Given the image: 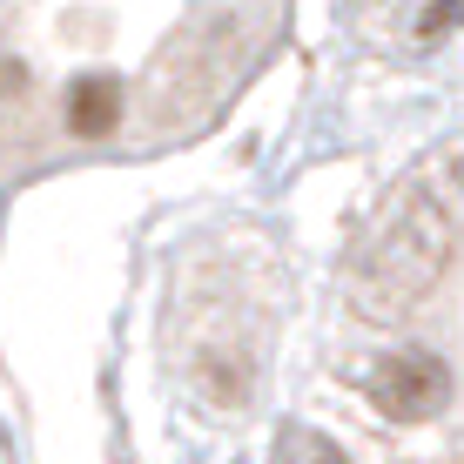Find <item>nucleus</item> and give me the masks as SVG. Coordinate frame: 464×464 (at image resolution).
Masks as SVG:
<instances>
[{
  "mask_svg": "<svg viewBox=\"0 0 464 464\" xmlns=\"http://www.w3.org/2000/svg\"><path fill=\"white\" fill-rule=\"evenodd\" d=\"M290 464H350L337 444H324V438H296L290 444Z\"/></svg>",
  "mask_w": 464,
  "mask_h": 464,
  "instance_id": "obj_2",
  "label": "nucleus"
},
{
  "mask_svg": "<svg viewBox=\"0 0 464 464\" xmlns=\"http://www.w3.org/2000/svg\"><path fill=\"white\" fill-rule=\"evenodd\" d=\"M444 391H451V371H444L430 350H391V357L377 363V377H371L377 411H383V418H397V424L438 418V411H444Z\"/></svg>",
  "mask_w": 464,
  "mask_h": 464,
  "instance_id": "obj_1",
  "label": "nucleus"
}]
</instances>
